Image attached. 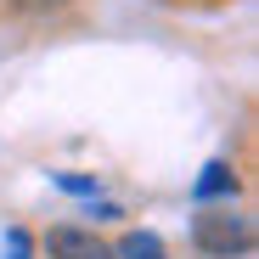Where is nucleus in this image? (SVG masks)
<instances>
[{
    "label": "nucleus",
    "mask_w": 259,
    "mask_h": 259,
    "mask_svg": "<svg viewBox=\"0 0 259 259\" xmlns=\"http://www.w3.org/2000/svg\"><path fill=\"white\" fill-rule=\"evenodd\" d=\"M192 242L203 248V253H242L248 242H253V231H248V220L242 214H197L192 220Z\"/></svg>",
    "instance_id": "nucleus-1"
},
{
    "label": "nucleus",
    "mask_w": 259,
    "mask_h": 259,
    "mask_svg": "<svg viewBox=\"0 0 259 259\" xmlns=\"http://www.w3.org/2000/svg\"><path fill=\"white\" fill-rule=\"evenodd\" d=\"M51 259H113V248H107L96 231L57 226V231H51Z\"/></svg>",
    "instance_id": "nucleus-2"
},
{
    "label": "nucleus",
    "mask_w": 259,
    "mask_h": 259,
    "mask_svg": "<svg viewBox=\"0 0 259 259\" xmlns=\"http://www.w3.org/2000/svg\"><path fill=\"white\" fill-rule=\"evenodd\" d=\"M237 192V175H231V163H208L203 175H197V197L208 203V197H231Z\"/></svg>",
    "instance_id": "nucleus-3"
},
{
    "label": "nucleus",
    "mask_w": 259,
    "mask_h": 259,
    "mask_svg": "<svg viewBox=\"0 0 259 259\" xmlns=\"http://www.w3.org/2000/svg\"><path fill=\"white\" fill-rule=\"evenodd\" d=\"M118 259H163V237H152V231H130V237L118 242Z\"/></svg>",
    "instance_id": "nucleus-4"
},
{
    "label": "nucleus",
    "mask_w": 259,
    "mask_h": 259,
    "mask_svg": "<svg viewBox=\"0 0 259 259\" xmlns=\"http://www.w3.org/2000/svg\"><path fill=\"white\" fill-rule=\"evenodd\" d=\"M6 253L12 259H28V231H6Z\"/></svg>",
    "instance_id": "nucleus-5"
}]
</instances>
